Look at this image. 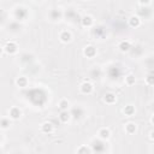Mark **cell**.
I'll return each mask as SVG.
<instances>
[{"label": "cell", "mask_w": 154, "mask_h": 154, "mask_svg": "<svg viewBox=\"0 0 154 154\" xmlns=\"http://www.w3.org/2000/svg\"><path fill=\"white\" fill-rule=\"evenodd\" d=\"M105 154H106V153H105Z\"/></svg>", "instance_id": "24"}, {"label": "cell", "mask_w": 154, "mask_h": 154, "mask_svg": "<svg viewBox=\"0 0 154 154\" xmlns=\"http://www.w3.org/2000/svg\"><path fill=\"white\" fill-rule=\"evenodd\" d=\"M4 54V47L2 46H0V57Z\"/></svg>", "instance_id": "23"}, {"label": "cell", "mask_w": 154, "mask_h": 154, "mask_svg": "<svg viewBox=\"0 0 154 154\" xmlns=\"http://www.w3.org/2000/svg\"><path fill=\"white\" fill-rule=\"evenodd\" d=\"M14 84L18 87V88H26L29 85V79L25 77V76H18L16 79H14Z\"/></svg>", "instance_id": "14"}, {"label": "cell", "mask_w": 154, "mask_h": 154, "mask_svg": "<svg viewBox=\"0 0 154 154\" xmlns=\"http://www.w3.org/2000/svg\"><path fill=\"white\" fill-rule=\"evenodd\" d=\"M153 78H154V77H153V75H152V73H149V75L146 77V84H148L149 87H150V85H153Z\"/></svg>", "instance_id": "20"}, {"label": "cell", "mask_w": 154, "mask_h": 154, "mask_svg": "<svg viewBox=\"0 0 154 154\" xmlns=\"http://www.w3.org/2000/svg\"><path fill=\"white\" fill-rule=\"evenodd\" d=\"M97 137L101 141H107L111 137V129L107 126H102L97 130Z\"/></svg>", "instance_id": "6"}, {"label": "cell", "mask_w": 154, "mask_h": 154, "mask_svg": "<svg viewBox=\"0 0 154 154\" xmlns=\"http://www.w3.org/2000/svg\"><path fill=\"white\" fill-rule=\"evenodd\" d=\"M118 49L123 53H126L131 49V42L129 40H122L118 42Z\"/></svg>", "instance_id": "13"}, {"label": "cell", "mask_w": 154, "mask_h": 154, "mask_svg": "<svg viewBox=\"0 0 154 154\" xmlns=\"http://www.w3.org/2000/svg\"><path fill=\"white\" fill-rule=\"evenodd\" d=\"M102 100H103V102L106 105H114L117 102V95L114 93H112V91H108V93H106L103 95Z\"/></svg>", "instance_id": "10"}, {"label": "cell", "mask_w": 154, "mask_h": 154, "mask_svg": "<svg viewBox=\"0 0 154 154\" xmlns=\"http://www.w3.org/2000/svg\"><path fill=\"white\" fill-rule=\"evenodd\" d=\"M153 4V1H138V5L141 6H150Z\"/></svg>", "instance_id": "21"}, {"label": "cell", "mask_w": 154, "mask_h": 154, "mask_svg": "<svg viewBox=\"0 0 154 154\" xmlns=\"http://www.w3.org/2000/svg\"><path fill=\"white\" fill-rule=\"evenodd\" d=\"M11 125H12V120H11L8 117H2V118H0V129L7 130V129L11 128Z\"/></svg>", "instance_id": "17"}, {"label": "cell", "mask_w": 154, "mask_h": 154, "mask_svg": "<svg viewBox=\"0 0 154 154\" xmlns=\"http://www.w3.org/2000/svg\"><path fill=\"white\" fill-rule=\"evenodd\" d=\"M72 38H73V35H72V32H71L70 30H67V29H64V30H61V31L59 32V40H60V42H63V43H70V42L72 41Z\"/></svg>", "instance_id": "4"}, {"label": "cell", "mask_w": 154, "mask_h": 154, "mask_svg": "<svg viewBox=\"0 0 154 154\" xmlns=\"http://www.w3.org/2000/svg\"><path fill=\"white\" fill-rule=\"evenodd\" d=\"M122 112H123V114H124L125 117H132V116L135 114V112H136V108H135L134 105H125V106L123 107Z\"/></svg>", "instance_id": "16"}, {"label": "cell", "mask_w": 154, "mask_h": 154, "mask_svg": "<svg viewBox=\"0 0 154 154\" xmlns=\"http://www.w3.org/2000/svg\"><path fill=\"white\" fill-rule=\"evenodd\" d=\"M40 130H41V132H43V134H52L53 131H54V125H53V123H51V122H43L41 125H40Z\"/></svg>", "instance_id": "11"}, {"label": "cell", "mask_w": 154, "mask_h": 154, "mask_svg": "<svg viewBox=\"0 0 154 154\" xmlns=\"http://www.w3.org/2000/svg\"><path fill=\"white\" fill-rule=\"evenodd\" d=\"M148 136H149V140H150V141H153V140H154V137H153V129H150V130H149V135H148Z\"/></svg>", "instance_id": "22"}, {"label": "cell", "mask_w": 154, "mask_h": 154, "mask_svg": "<svg viewBox=\"0 0 154 154\" xmlns=\"http://www.w3.org/2000/svg\"><path fill=\"white\" fill-rule=\"evenodd\" d=\"M96 53H97V51H96V48L93 45H88V46H85L83 48V55L87 57V58H89V59L94 58L96 55Z\"/></svg>", "instance_id": "8"}, {"label": "cell", "mask_w": 154, "mask_h": 154, "mask_svg": "<svg viewBox=\"0 0 154 154\" xmlns=\"http://www.w3.org/2000/svg\"><path fill=\"white\" fill-rule=\"evenodd\" d=\"M124 131L128 135H134L137 131V124L134 122H128L126 124H124Z\"/></svg>", "instance_id": "12"}, {"label": "cell", "mask_w": 154, "mask_h": 154, "mask_svg": "<svg viewBox=\"0 0 154 154\" xmlns=\"http://www.w3.org/2000/svg\"><path fill=\"white\" fill-rule=\"evenodd\" d=\"M128 23H129V25L131 26V28H138V26H141V24H142V19H141V17L140 16H137V14H131L130 17H129V19H128Z\"/></svg>", "instance_id": "7"}, {"label": "cell", "mask_w": 154, "mask_h": 154, "mask_svg": "<svg viewBox=\"0 0 154 154\" xmlns=\"http://www.w3.org/2000/svg\"><path fill=\"white\" fill-rule=\"evenodd\" d=\"M18 52V45L14 41H7L4 46V53L8 54V55H13Z\"/></svg>", "instance_id": "2"}, {"label": "cell", "mask_w": 154, "mask_h": 154, "mask_svg": "<svg viewBox=\"0 0 154 154\" xmlns=\"http://www.w3.org/2000/svg\"><path fill=\"white\" fill-rule=\"evenodd\" d=\"M124 82H125V84H126L128 87H131V85H134V84L136 83V77H135V75H132V73H129V75H126V76H125V79H124Z\"/></svg>", "instance_id": "19"}, {"label": "cell", "mask_w": 154, "mask_h": 154, "mask_svg": "<svg viewBox=\"0 0 154 154\" xmlns=\"http://www.w3.org/2000/svg\"><path fill=\"white\" fill-rule=\"evenodd\" d=\"M71 118H72V114H71L70 111H60V113H59V116H58V119H59V122H60L61 124H67V123H70Z\"/></svg>", "instance_id": "9"}, {"label": "cell", "mask_w": 154, "mask_h": 154, "mask_svg": "<svg viewBox=\"0 0 154 154\" xmlns=\"http://www.w3.org/2000/svg\"><path fill=\"white\" fill-rule=\"evenodd\" d=\"M70 107H71V102H70V100H67L66 97H63V99L59 100V102H58V108H59L60 111H69Z\"/></svg>", "instance_id": "15"}, {"label": "cell", "mask_w": 154, "mask_h": 154, "mask_svg": "<svg viewBox=\"0 0 154 154\" xmlns=\"http://www.w3.org/2000/svg\"><path fill=\"white\" fill-rule=\"evenodd\" d=\"M7 114H8L7 117L13 122V120H18V119H20L23 112H22V109H20L19 107H17V106H12V107L8 109Z\"/></svg>", "instance_id": "3"}, {"label": "cell", "mask_w": 154, "mask_h": 154, "mask_svg": "<svg viewBox=\"0 0 154 154\" xmlns=\"http://www.w3.org/2000/svg\"><path fill=\"white\" fill-rule=\"evenodd\" d=\"M78 89H79V93L81 94H83V95H90L94 91V84L91 82H89V81H84V82H82L79 84Z\"/></svg>", "instance_id": "1"}, {"label": "cell", "mask_w": 154, "mask_h": 154, "mask_svg": "<svg viewBox=\"0 0 154 154\" xmlns=\"http://www.w3.org/2000/svg\"><path fill=\"white\" fill-rule=\"evenodd\" d=\"M76 154H93V150L89 146L82 144L76 149Z\"/></svg>", "instance_id": "18"}, {"label": "cell", "mask_w": 154, "mask_h": 154, "mask_svg": "<svg viewBox=\"0 0 154 154\" xmlns=\"http://www.w3.org/2000/svg\"><path fill=\"white\" fill-rule=\"evenodd\" d=\"M94 23H95V19L90 14H84L81 18V25L83 28H91L94 25Z\"/></svg>", "instance_id": "5"}]
</instances>
